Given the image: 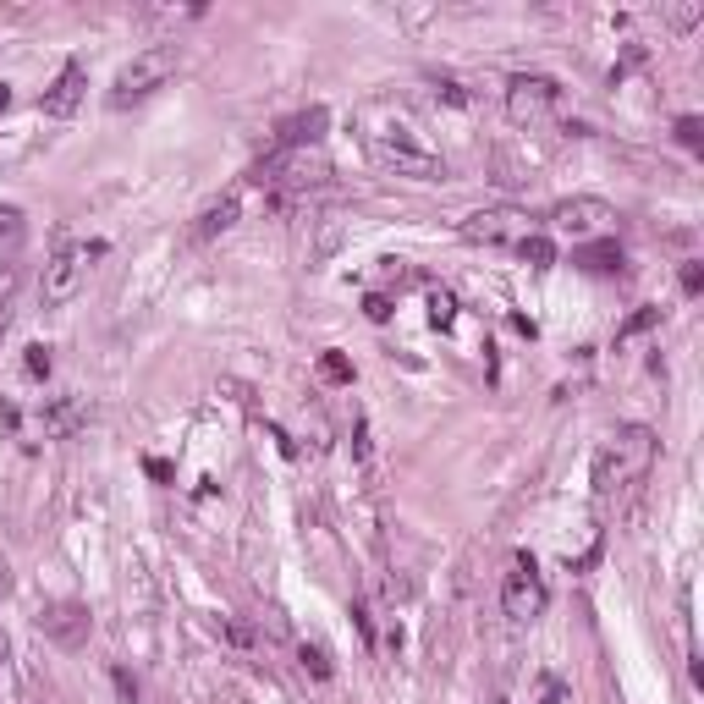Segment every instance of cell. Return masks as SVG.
<instances>
[{"instance_id": "6da1fadb", "label": "cell", "mask_w": 704, "mask_h": 704, "mask_svg": "<svg viewBox=\"0 0 704 704\" xmlns=\"http://www.w3.org/2000/svg\"><path fill=\"white\" fill-rule=\"evenodd\" d=\"M655 429L649 424H622L611 429V440L600 446V457H594V495L600 501H611L616 490H627V484H638L649 468H655Z\"/></svg>"}, {"instance_id": "7a4b0ae2", "label": "cell", "mask_w": 704, "mask_h": 704, "mask_svg": "<svg viewBox=\"0 0 704 704\" xmlns=\"http://www.w3.org/2000/svg\"><path fill=\"white\" fill-rule=\"evenodd\" d=\"M363 138H369V154H374L380 171L413 176V182H440V176H446V160H440L407 121H385V127L363 132Z\"/></svg>"}, {"instance_id": "3957f363", "label": "cell", "mask_w": 704, "mask_h": 704, "mask_svg": "<svg viewBox=\"0 0 704 704\" xmlns=\"http://www.w3.org/2000/svg\"><path fill=\"white\" fill-rule=\"evenodd\" d=\"M94 259H105V242H66V248L55 253L50 264H44V275H39V303H44V308L72 303V297L83 292V281H88V270H94Z\"/></svg>"}, {"instance_id": "277c9868", "label": "cell", "mask_w": 704, "mask_h": 704, "mask_svg": "<svg viewBox=\"0 0 704 704\" xmlns=\"http://www.w3.org/2000/svg\"><path fill=\"white\" fill-rule=\"evenodd\" d=\"M171 72H176V44H149V50H138V55H132V61L116 72L110 105H132V99L154 94V88H160Z\"/></svg>"}, {"instance_id": "5b68a950", "label": "cell", "mask_w": 704, "mask_h": 704, "mask_svg": "<svg viewBox=\"0 0 704 704\" xmlns=\"http://www.w3.org/2000/svg\"><path fill=\"white\" fill-rule=\"evenodd\" d=\"M462 237L484 242V248H523V242L534 237V220H528V209H512V204L473 209V215L462 220Z\"/></svg>"}, {"instance_id": "8992f818", "label": "cell", "mask_w": 704, "mask_h": 704, "mask_svg": "<svg viewBox=\"0 0 704 704\" xmlns=\"http://www.w3.org/2000/svg\"><path fill=\"white\" fill-rule=\"evenodd\" d=\"M556 99H561L556 77H545V72H517L512 83H506V116H512L517 127H539V121H550Z\"/></svg>"}, {"instance_id": "52a82bcc", "label": "cell", "mask_w": 704, "mask_h": 704, "mask_svg": "<svg viewBox=\"0 0 704 704\" xmlns=\"http://www.w3.org/2000/svg\"><path fill=\"white\" fill-rule=\"evenodd\" d=\"M545 600L550 594H545V578H539L534 556H517L501 578V611L512 616V622H534V616L545 611Z\"/></svg>"}, {"instance_id": "ba28073f", "label": "cell", "mask_w": 704, "mask_h": 704, "mask_svg": "<svg viewBox=\"0 0 704 704\" xmlns=\"http://www.w3.org/2000/svg\"><path fill=\"white\" fill-rule=\"evenodd\" d=\"M611 220H616V209L605 204V198H594V193L561 198V204L550 209V226H556L561 237H572V242H589V237H600V231H611Z\"/></svg>"}, {"instance_id": "9c48e42d", "label": "cell", "mask_w": 704, "mask_h": 704, "mask_svg": "<svg viewBox=\"0 0 704 704\" xmlns=\"http://www.w3.org/2000/svg\"><path fill=\"white\" fill-rule=\"evenodd\" d=\"M83 94H88V72H83V61H66V66H61V77H55V83L44 88L39 110H44L50 121H66V116H77Z\"/></svg>"}, {"instance_id": "30bf717a", "label": "cell", "mask_w": 704, "mask_h": 704, "mask_svg": "<svg viewBox=\"0 0 704 704\" xmlns=\"http://www.w3.org/2000/svg\"><path fill=\"white\" fill-rule=\"evenodd\" d=\"M39 627H44V638H55L61 649H77L88 638V611L77 600H55L39 611Z\"/></svg>"}, {"instance_id": "8fae6325", "label": "cell", "mask_w": 704, "mask_h": 704, "mask_svg": "<svg viewBox=\"0 0 704 704\" xmlns=\"http://www.w3.org/2000/svg\"><path fill=\"white\" fill-rule=\"evenodd\" d=\"M325 105H314V110H303V116H292V121H281V132H275V143L270 149H281V154H303V149H314L319 138H325Z\"/></svg>"}, {"instance_id": "7c38bea8", "label": "cell", "mask_w": 704, "mask_h": 704, "mask_svg": "<svg viewBox=\"0 0 704 704\" xmlns=\"http://www.w3.org/2000/svg\"><path fill=\"white\" fill-rule=\"evenodd\" d=\"M237 209H242V198H237V193H220L215 204H204V215L193 220V231H187V237H193V242H215L220 231L237 226Z\"/></svg>"}, {"instance_id": "4fadbf2b", "label": "cell", "mask_w": 704, "mask_h": 704, "mask_svg": "<svg viewBox=\"0 0 704 704\" xmlns=\"http://www.w3.org/2000/svg\"><path fill=\"white\" fill-rule=\"evenodd\" d=\"M77 424H83V396H55V402L44 407V429H50V435H72Z\"/></svg>"}, {"instance_id": "5bb4252c", "label": "cell", "mask_w": 704, "mask_h": 704, "mask_svg": "<svg viewBox=\"0 0 704 704\" xmlns=\"http://www.w3.org/2000/svg\"><path fill=\"white\" fill-rule=\"evenodd\" d=\"M220 638H226L231 649H237V655H259V633H253L248 622H242V616H220Z\"/></svg>"}, {"instance_id": "9a60e30c", "label": "cell", "mask_w": 704, "mask_h": 704, "mask_svg": "<svg viewBox=\"0 0 704 704\" xmlns=\"http://www.w3.org/2000/svg\"><path fill=\"white\" fill-rule=\"evenodd\" d=\"M649 325H660V308H655V303H644V308H638V314L627 319L622 330H616V347H622V341H633V336H644Z\"/></svg>"}, {"instance_id": "2e32d148", "label": "cell", "mask_w": 704, "mask_h": 704, "mask_svg": "<svg viewBox=\"0 0 704 704\" xmlns=\"http://www.w3.org/2000/svg\"><path fill=\"white\" fill-rule=\"evenodd\" d=\"M319 374H325L330 385H347L352 380V369H347V358H341V352H325V358H319Z\"/></svg>"}, {"instance_id": "e0dca14e", "label": "cell", "mask_w": 704, "mask_h": 704, "mask_svg": "<svg viewBox=\"0 0 704 704\" xmlns=\"http://www.w3.org/2000/svg\"><path fill=\"white\" fill-rule=\"evenodd\" d=\"M429 319H435L440 330H451V319H457V303H451L446 292H435V297H429Z\"/></svg>"}, {"instance_id": "ac0fdd59", "label": "cell", "mask_w": 704, "mask_h": 704, "mask_svg": "<svg viewBox=\"0 0 704 704\" xmlns=\"http://www.w3.org/2000/svg\"><path fill=\"white\" fill-rule=\"evenodd\" d=\"M517 253H523L528 264H550V259H556V248H550V242L539 237V231H534V237H528V242H523V248H517Z\"/></svg>"}, {"instance_id": "d6986e66", "label": "cell", "mask_w": 704, "mask_h": 704, "mask_svg": "<svg viewBox=\"0 0 704 704\" xmlns=\"http://www.w3.org/2000/svg\"><path fill=\"white\" fill-rule=\"evenodd\" d=\"M297 660H303L314 677H330V660H325V649H319V644H303V649H297Z\"/></svg>"}, {"instance_id": "ffe728a7", "label": "cell", "mask_w": 704, "mask_h": 704, "mask_svg": "<svg viewBox=\"0 0 704 704\" xmlns=\"http://www.w3.org/2000/svg\"><path fill=\"white\" fill-rule=\"evenodd\" d=\"M666 17H671V28H693V22L704 17V6H671Z\"/></svg>"}, {"instance_id": "44dd1931", "label": "cell", "mask_w": 704, "mask_h": 704, "mask_svg": "<svg viewBox=\"0 0 704 704\" xmlns=\"http://www.w3.org/2000/svg\"><path fill=\"white\" fill-rule=\"evenodd\" d=\"M677 138L688 143V149H699V116H682L677 121Z\"/></svg>"}, {"instance_id": "7402d4cb", "label": "cell", "mask_w": 704, "mask_h": 704, "mask_svg": "<svg viewBox=\"0 0 704 704\" xmlns=\"http://www.w3.org/2000/svg\"><path fill=\"white\" fill-rule=\"evenodd\" d=\"M28 374H50V347H28Z\"/></svg>"}, {"instance_id": "603a6c76", "label": "cell", "mask_w": 704, "mask_h": 704, "mask_svg": "<svg viewBox=\"0 0 704 704\" xmlns=\"http://www.w3.org/2000/svg\"><path fill=\"white\" fill-rule=\"evenodd\" d=\"M699 286H704V270H699V264H682V292H699Z\"/></svg>"}, {"instance_id": "cb8c5ba5", "label": "cell", "mask_w": 704, "mask_h": 704, "mask_svg": "<svg viewBox=\"0 0 704 704\" xmlns=\"http://www.w3.org/2000/svg\"><path fill=\"white\" fill-rule=\"evenodd\" d=\"M539 704H561V682L545 677V693H539Z\"/></svg>"}, {"instance_id": "d4e9b609", "label": "cell", "mask_w": 704, "mask_h": 704, "mask_svg": "<svg viewBox=\"0 0 704 704\" xmlns=\"http://www.w3.org/2000/svg\"><path fill=\"white\" fill-rule=\"evenodd\" d=\"M6 105H11V88H6V83H0V110H6Z\"/></svg>"}, {"instance_id": "484cf974", "label": "cell", "mask_w": 704, "mask_h": 704, "mask_svg": "<svg viewBox=\"0 0 704 704\" xmlns=\"http://www.w3.org/2000/svg\"><path fill=\"white\" fill-rule=\"evenodd\" d=\"M6 649H11V644H6V633H0V666H6Z\"/></svg>"}, {"instance_id": "4316f807", "label": "cell", "mask_w": 704, "mask_h": 704, "mask_svg": "<svg viewBox=\"0 0 704 704\" xmlns=\"http://www.w3.org/2000/svg\"><path fill=\"white\" fill-rule=\"evenodd\" d=\"M0 600H6V567H0Z\"/></svg>"}, {"instance_id": "83f0119b", "label": "cell", "mask_w": 704, "mask_h": 704, "mask_svg": "<svg viewBox=\"0 0 704 704\" xmlns=\"http://www.w3.org/2000/svg\"><path fill=\"white\" fill-rule=\"evenodd\" d=\"M6 253H11V248H0V270H6Z\"/></svg>"}]
</instances>
